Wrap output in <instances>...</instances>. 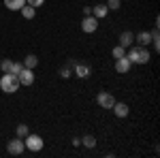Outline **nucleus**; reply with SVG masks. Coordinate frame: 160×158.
Here are the masks:
<instances>
[{"label": "nucleus", "mask_w": 160, "mask_h": 158, "mask_svg": "<svg viewBox=\"0 0 160 158\" xmlns=\"http://www.w3.org/2000/svg\"><path fill=\"white\" fill-rule=\"evenodd\" d=\"M0 69H2V73H11V69H13V60L4 58V60L0 62Z\"/></svg>", "instance_id": "nucleus-19"}, {"label": "nucleus", "mask_w": 160, "mask_h": 158, "mask_svg": "<svg viewBox=\"0 0 160 158\" xmlns=\"http://www.w3.org/2000/svg\"><path fill=\"white\" fill-rule=\"evenodd\" d=\"M96 28H98V19H96L94 15H86V17L81 19V30H83V32L92 34V32H96Z\"/></svg>", "instance_id": "nucleus-6"}, {"label": "nucleus", "mask_w": 160, "mask_h": 158, "mask_svg": "<svg viewBox=\"0 0 160 158\" xmlns=\"http://www.w3.org/2000/svg\"><path fill=\"white\" fill-rule=\"evenodd\" d=\"M26 4H30V7L37 9V7H43L45 4V0H26Z\"/></svg>", "instance_id": "nucleus-24"}, {"label": "nucleus", "mask_w": 160, "mask_h": 158, "mask_svg": "<svg viewBox=\"0 0 160 158\" xmlns=\"http://www.w3.org/2000/svg\"><path fill=\"white\" fill-rule=\"evenodd\" d=\"M24 145L28 147L30 152H41V150H43V145H45V141H43V137H41V135L28 133L24 137Z\"/></svg>", "instance_id": "nucleus-3"}, {"label": "nucleus", "mask_w": 160, "mask_h": 158, "mask_svg": "<svg viewBox=\"0 0 160 158\" xmlns=\"http://www.w3.org/2000/svg\"><path fill=\"white\" fill-rule=\"evenodd\" d=\"M7 150H9V154H13V156H19V154H24V139L22 137H15V139H11L9 143H7Z\"/></svg>", "instance_id": "nucleus-4"}, {"label": "nucleus", "mask_w": 160, "mask_h": 158, "mask_svg": "<svg viewBox=\"0 0 160 158\" xmlns=\"http://www.w3.org/2000/svg\"><path fill=\"white\" fill-rule=\"evenodd\" d=\"M24 69V62H13V69H11V75H17L19 71Z\"/></svg>", "instance_id": "nucleus-23"}, {"label": "nucleus", "mask_w": 160, "mask_h": 158, "mask_svg": "<svg viewBox=\"0 0 160 158\" xmlns=\"http://www.w3.org/2000/svg\"><path fill=\"white\" fill-rule=\"evenodd\" d=\"M132 43H135V34L130 30H124L122 34H120V45L124 49H128V47H132Z\"/></svg>", "instance_id": "nucleus-9"}, {"label": "nucleus", "mask_w": 160, "mask_h": 158, "mask_svg": "<svg viewBox=\"0 0 160 158\" xmlns=\"http://www.w3.org/2000/svg\"><path fill=\"white\" fill-rule=\"evenodd\" d=\"M17 81L19 85H32L34 84V69H22L19 73H17Z\"/></svg>", "instance_id": "nucleus-5"}, {"label": "nucleus", "mask_w": 160, "mask_h": 158, "mask_svg": "<svg viewBox=\"0 0 160 158\" xmlns=\"http://www.w3.org/2000/svg\"><path fill=\"white\" fill-rule=\"evenodd\" d=\"M83 15H92V7H83Z\"/></svg>", "instance_id": "nucleus-26"}, {"label": "nucleus", "mask_w": 160, "mask_h": 158, "mask_svg": "<svg viewBox=\"0 0 160 158\" xmlns=\"http://www.w3.org/2000/svg\"><path fill=\"white\" fill-rule=\"evenodd\" d=\"M126 58L132 62V64H148L152 56H149L148 47H143V45H137V47H130V51L126 54Z\"/></svg>", "instance_id": "nucleus-1"}, {"label": "nucleus", "mask_w": 160, "mask_h": 158, "mask_svg": "<svg viewBox=\"0 0 160 158\" xmlns=\"http://www.w3.org/2000/svg\"><path fill=\"white\" fill-rule=\"evenodd\" d=\"M73 145H77V147L81 145V139H79V137H75V139H73Z\"/></svg>", "instance_id": "nucleus-27"}, {"label": "nucleus", "mask_w": 160, "mask_h": 158, "mask_svg": "<svg viewBox=\"0 0 160 158\" xmlns=\"http://www.w3.org/2000/svg\"><path fill=\"white\" fill-rule=\"evenodd\" d=\"M81 145L88 147V150L96 147V137H94V135H86V137H81Z\"/></svg>", "instance_id": "nucleus-15"}, {"label": "nucleus", "mask_w": 160, "mask_h": 158, "mask_svg": "<svg viewBox=\"0 0 160 158\" xmlns=\"http://www.w3.org/2000/svg\"><path fill=\"white\" fill-rule=\"evenodd\" d=\"M24 4H26V0H4V7L9 11H19Z\"/></svg>", "instance_id": "nucleus-14"}, {"label": "nucleus", "mask_w": 160, "mask_h": 158, "mask_svg": "<svg viewBox=\"0 0 160 158\" xmlns=\"http://www.w3.org/2000/svg\"><path fill=\"white\" fill-rule=\"evenodd\" d=\"M130 66H132V62L128 60V58H126V56H122V58H118V60H115V71H118V73H128V71H130Z\"/></svg>", "instance_id": "nucleus-8"}, {"label": "nucleus", "mask_w": 160, "mask_h": 158, "mask_svg": "<svg viewBox=\"0 0 160 158\" xmlns=\"http://www.w3.org/2000/svg\"><path fill=\"white\" fill-rule=\"evenodd\" d=\"M19 11H22V15H24L26 19H34V15H37V9H34V7H30V4H24Z\"/></svg>", "instance_id": "nucleus-16"}, {"label": "nucleus", "mask_w": 160, "mask_h": 158, "mask_svg": "<svg viewBox=\"0 0 160 158\" xmlns=\"http://www.w3.org/2000/svg\"><path fill=\"white\" fill-rule=\"evenodd\" d=\"M135 41L139 43V45L148 47L149 43H152V32H148V30H143V32H139V34H135Z\"/></svg>", "instance_id": "nucleus-12"}, {"label": "nucleus", "mask_w": 160, "mask_h": 158, "mask_svg": "<svg viewBox=\"0 0 160 158\" xmlns=\"http://www.w3.org/2000/svg\"><path fill=\"white\" fill-rule=\"evenodd\" d=\"M111 109H113V113H115L118 118H126V115H128V111H130L126 103H113V107H111Z\"/></svg>", "instance_id": "nucleus-11"}, {"label": "nucleus", "mask_w": 160, "mask_h": 158, "mask_svg": "<svg viewBox=\"0 0 160 158\" xmlns=\"http://www.w3.org/2000/svg\"><path fill=\"white\" fill-rule=\"evenodd\" d=\"M73 75H77L79 79H86V77H90V66L88 64H81V62H77L73 69Z\"/></svg>", "instance_id": "nucleus-10"}, {"label": "nucleus", "mask_w": 160, "mask_h": 158, "mask_svg": "<svg viewBox=\"0 0 160 158\" xmlns=\"http://www.w3.org/2000/svg\"><path fill=\"white\" fill-rule=\"evenodd\" d=\"M107 13H109L107 4H96V7H92V15H94L96 19H102V17H107Z\"/></svg>", "instance_id": "nucleus-13"}, {"label": "nucleus", "mask_w": 160, "mask_h": 158, "mask_svg": "<svg viewBox=\"0 0 160 158\" xmlns=\"http://www.w3.org/2000/svg\"><path fill=\"white\" fill-rule=\"evenodd\" d=\"M58 75H60L62 79H68V77H73V69H68V66H62L60 71H58Z\"/></svg>", "instance_id": "nucleus-20"}, {"label": "nucleus", "mask_w": 160, "mask_h": 158, "mask_svg": "<svg viewBox=\"0 0 160 158\" xmlns=\"http://www.w3.org/2000/svg\"><path fill=\"white\" fill-rule=\"evenodd\" d=\"M75 64H77V60H73V58L66 62V66H68V69H75Z\"/></svg>", "instance_id": "nucleus-25"}, {"label": "nucleus", "mask_w": 160, "mask_h": 158, "mask_svg": "<svg viewBox=\"0 0 160 158\" xmlns=\"http://www.w3.org/2000/svg\"><path fill=\"white\" fill-rule=\"evenodd\" d=\"M96 103H98L102 109H111V107H113V103H115V98H113L111 92H100L98 96H96Z\"/></svg>", "instance_id": "nucleus-7"}, {"label": "nucleus", "mask_w": 160, "mask_h": 158, "mask_svg": "<svg viewBox=\"0 0 160 158\" xmlns=\"http://www.w3.org/2000/svg\"><path fill=\"white\" fill-rule=\"evenodd\" d=\"M111 56H113V58L118 60V58H122V56H126V49H124L122 45H115V47H113V51H111Z\"/></svg>", "instance_id": "nucleus-18"}, {"label": "nucleus", "mask_w": 160, "mask_h": 158, "mask_svg": "<svg viewBox=\"0 0 160 158\" xmlns=\"http://www.w3.org/2000/svg\"><path fill=\"white\" fill-rule=\"evenodd\" d=\"M15 130H17V137H22V139H24L26 135L30 133V130H28V126H26V124H17V128H15Z\"/></svg>", "instance_id": "nucleus-22"}, {"label": "nucleus", "mask_w": 160, "mask_h": 158, "mask_svg": "<svg viewBox=\"0 0 160 158\" xmlns=\"http://www.w3.org/2000/svg\"><path fill=\"white\" fill-rule=\"evenodd\" d=\"M105 4H107V9L109 11H118L122 4H120V0H105Z\"/></svg>", "instance_id": "nucleus-21"}, {"label": "nucleus", "mask_w": 160, "mask_h": 158, "mask_svg": "<svg viewBox=\"0 0 160 158\" xmlns=\"http://www.w3.org/2000/svg\"><path fill=\"white\" fill-rule=\"evenodd\" d=\"M37 64H38V58L34 56V54H28V56L24 58V66L26 69H34Z\"/></svg>", "instance_id": "nucleus-17"}, {"label": "nucleus", "mask_w": 160, "mask_h": 158, "mask_svg": "<svg viewBox=\"0 0 160 158\" xmlns=\"http://www.w3.org/2000/svg\"><path fill=\"white\" fill-rule=\"evenodd\" d=\"M0 90L4 94H15L19 90V81H17V75H11V73H4L0 77Z\"/></svg>", "instance_id": "nucleus-2"}]
</instances>
